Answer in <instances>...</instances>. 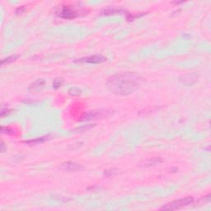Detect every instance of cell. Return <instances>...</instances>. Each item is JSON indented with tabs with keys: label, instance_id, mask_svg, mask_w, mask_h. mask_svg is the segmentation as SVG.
Returning a JSON list of instances; mask_svg holds the SVG:
<instances>
[{
	"label": "cell",
	"instance_id": "17",
	"mask_svg": "<svg viewBox=\"0 0 211 211\" xmlns=\"http://www.w3.org/2000/svg\"><path fill=\"white\" fill-rule=\"evenodd\" d=\"M5 151V144L4 142L1 143V152L4 153Z\"/></svg>",
	"mask_w": 211,
	"mask_h": 211
},
{
	"label": "cell",
	"instance_id": "2",
	"mask_svg": "<svg viewBox=\"0 0 211 211\" xmlns=\"http://www.w3.org/2000/svg\"><path fill=\"white\" fill-rule=\"evenodd\" d=\"M193 202H194V198H193L192 196L184 197V198L173 200V201L168 203L167 205H164L161 208V210H180L181 208L188 206L190 205H191Z\"/></svg>",
	"mask_w": 211,
	"mask_h": 211
},
{
	"label": "cell",
	"instance_id": "11",
	"mask_svg": "<svg viewBox=\"0 0 211 211\" xmlns=\"http://www.w3.org/2000/svg\"><path fill=\"white\" fill-rule=\"evenodd\" d=\"M122 13H125L124 10L122 9H109L105 10L103 12V14L105 15H112V14H121Z\"/></svg>",
	"mask_w": 211,
	"mask_h": 211
},
{
	"label": "cell",
	"instance_id": "7",
	"mask_svg": "<svg viewBox=\"0 0 211 211\" xmlns=\"http://www.w3.org/2000/svg\"><path fill=\"white\" fill-rule=\"evenodd\" d=\"M197 79H198V75L196 73H189L181 77L180 82L186 86H191L197 81Z\"/></svg>",
	"mask_w": 211,
	"mask_h": 211
},
{
	"label": "cell",
	"instance_id": "16",
	"mask_svg": "<svg viewBox=\"0 0 211 211\" xmlns=\"http://www.w3.org/2000/svg\"><path fill=\"white\" fill-rule=\"evenodd\" d=\"M1 130H2V133L9 134L10 132H12V130L9 129V128H7V127H2V128H1Z\"/></svg>",
	"mask_w": 211,
	"mask_h": 211
},
{
	"label": "cell",
	"instance_id": "8",
	"mask_svg": "<svg viewBox=\"0 0 211 211\" xmlns=\"http://www.w3.org/2000/svg\"><path fill=\"white\" fill-rule=\"evenodd\" d=\"M78 12L73 10V9H70L69 7H65L63 8L60 13H59V16L62 18L65 19H73L78 16Z\"/></svg>",
	"mask_w": 211,
	"mask_h": 211
},
{
	"label": "cell",
	"instance_id": "6",
	"mask_svg": "<svg viewBox=\"0 0 211 211\" xmlns=\"http://www.w3.org/2000/svg\"><path fill=\"white\" fill-rule=\"evenodd\" d=\"M45 80L43 78H39L37 80H36L31 84L29 87H28V91L30 92H38L43 90L45 87Z\"/></svg>",
	"mask_w": 211,
	"mask_h": 211
},
{
	"label": "cell",
	"instance_id": "1",
	"mask_svg": "<svg viewBox=\"0 0 211 211\" xmlns=\"http://www.w3.org/2000/svg\"><path fill=\"white\" fill-rule=\"evenodd\" d=\"M142 78L133 72H124L112 75L108 78L107 86L114 94L128 96L138 89Z\"/></svg>",
	"mask_w": 211,
	"mask_h": 211
},
{
	"label": "cell",
	"instance_id": "18",
	"mask_svg": "<svg viewBox=\"0 0 211 211\" xmlns=\"http://www.w3.org/2000/svg\"><path fill=\"white\" fill-rule=\"evenodd\" d=\"M24 10H25V9H23L22 7H21V8H19V9H17V11H16V13H17V14H19V13H22V12L24 11Z\"/></svg>",
	"mask_w": 211,
	"mask_h": 211
},
{
	"label": "cell",
	"instance_id": "4",
	"mask_svg": "<svg viewBox=\"0 0 211 211\" xmlns=\"http://www.w3.org/2000/svg\"><path fill=\"white\" fill-rule=\"evenodd\" d=\"M107 57L102 55H94L88 56V57H84L80 59L78 61L80 62H84L87 64H101L107 61Z\"/></svg>",
	"mask_w": 211,
	"mask_h": 211
},
{
	"label": "cell",
	"instance_id": "3",
	"mask_svg": "<svg viewBox=\"0 0 211 211\" xmlns=\"http://www.w3.org/2000/svg\"><path fill=\"white\" fill-rule=\"evenodd\" d=\"M82 166L74 162H66L63 163L60 166V169L69 172H74L82 170Z\"/></svg>",
	"mask_w": 211,
	"mask_h": 211
},
{
	"label": "cell",
	"instance_id": "15",
	"mask_svg": "<svg viewBox=\"0 0 211 211\" xmlns=\"http://www.w3.org/2000/svg\"><path fill=\"white\" fill-rule=\"evenodd\" d=\"M10 112H11V110H9L8 108L2 109V111H1V117H4L5 116H7V115H9Z\"/></svg>",
	"mask_w": 211,
	"mask_h": 211
},
{
	"label": "cell",
	"instance_id": "13",
	"mask_svg": "<svg viewBox=\"0 0 211 211\" xmlns=\"http://www.w3.org/2000/svg\"><path fill=\"white\" fill-rule=\"evenodd\" d=\"M18 58V55H11L6 58V59H4L3 60L1 61V65H4L5 64H9V63H12L13 61H15Z\"/></svg>",
	"mask_w": 211,
	"mask_h": 211
},
{
	"label": "cell",
	"instance_id": "14",
	"mask_svg": "<svg viewBox=\"0 0 211 211\" xmlns=\"http://www.w3.org/2000/svg\"><path fill=\"white\" fill-rule=\"evenodd\" d=\"M63 82H64V80H63V78H55V80H54V82H53V87L54 88H59L60 87H61V85L63 84Z\"/></svg>",
	"mask_w": 211,
	"mask_h": 211
},
{
	"label": "cell",
	"instance_id": "12",
	"mask_svg": "<svg viewBox=\"0 0 211 211\" xmlns=\"http://www.w3.org/2000/svg\"><path fill=\"white\" fill-rule=\"evenodd\" d=\"M46 139H47V137H40V138L35 139H32V140H30V141H26V144H31V145H32V144H39L45 142Z\"/></svg>",
	"mask_w": 211,
	"mask_h": 211
},
{
	"label": "cell",
	"instance_id": "5",
	"mask_svg": "<svg viewBox=\"0 0 211 211\" xmlns=\"http://www.w3.org/2000/svg\"><path fill=\"white\" fill-rule=\"evenodd\" d=\"M111 115V112L108 111H95V112H91L88 114H87L84 120L86 121H92V120H97V119H101L103 117H107Z\"/></svg>",
	"mask_w": 211,
	"mask_h": 211
},
{
	"label": "cell",
	"instance_id": "9",
	"mask_svg": "<svg viewBox=\"0 0 211 211\" xmlns=\"http://www.w3.org/2000/svg\"><path fill=\"white\" fill-rule=\"evenodd\" d=\"M119 172H120V170L117 168H110L104 171V176L107 177H111L119 174Z\"/></svg>",
	"mask_w": 211,
	"mask_h": 211
},
{
	"label": "cell",
	"instance_id": "10",
	"mask_svg": "<svg viewBox=\"0 0 211 211\" xmlns=\"http://www.w3.org/2000/svg\"><path fill=\"white\" fill-rule=\"evenodd\" d=\"M69 94L70 96H73V97H78L82 94V90L78 87H70L68 91Z\"/></svg>",
	"mask_w": 211,
	"mask_h": 211
}]
</instances>
